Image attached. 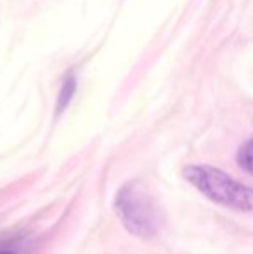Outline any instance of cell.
<instances>
[{
    "label": "cell",
    "instance_id": "obj_1",
    "mask_svg": "<svg viewBox=\"0 0 253 254\" xmlns=\"http://www.w3.org/2000/svg\"><path fill=\"white\" fill-rule=\"evenodd\" d=\"M113 207L122 225L139 239H151L158 234L162 218L155 197L142 182L132 180L116 192Z\"/></svg>",
    "mask_w": 253,
    "mask_h": 254
},
{
    "label": "cell",
    "instance_id": "obj_2",
    "mask_svg": "<svg viewBox=\"0 0 253 254\" xmlns=\"http://www.w3.org/2000/svg\"><path fill=\"white\" fill-rule=\"evenodd\" d=\"M182 175L192 187L215 204L243 213L253 211V189L238 182L226 171L206 164H192L184 168Z\"/></svg>",
    "mask_w": 253,
    "mask_h": 254
},
{
    "label": "cell",
    "instance_id": "obj_5",
    "mask_svg": "<svg viewBox=\"0 0 253 254\" xmlns=\"http://www.w3.org/2000/svg\"><path fill=\"white\" fill-rule=\"evenodd\" d=\"M0 254H14V253H10V251H5V249H0Z\"/></svg>",
    "mask_w": 253,
    "mask_h": 254
},
{
    "label": "cell",
    "instance_id": "obj_3",
    "mask_svg": "<svg viewBox=\"0 0 253 254\" xmlns=\"http://www.w3.org/2000/svg\"><path fill=\"white\" fill-rule=\"evenodd\" d=\"M75 92H77V80L75 76H68L64 80L61 92H59V99H58V114H61L68 106H70L71 99L75 97Z\"/></svg>",
    "mask_w": 253,
    "mask_h": 254
},
{
    "label": "cell",
    "instance_id": "obj_4",
    "mask_svg": "<svg viewBox=\"0 0 253 254\" xmlns=\"http://www.w3.org/2000/svg\"><path fill=\"white\" fill-rule=\"evenodd\" d=\"M236 159H238V164H240L241 170L253 175V138L247 140L243 145H241L240 151H238Z\"/></svg>",
    "mask_w": 253,
    "mask_h": 254
}]
</instances>
